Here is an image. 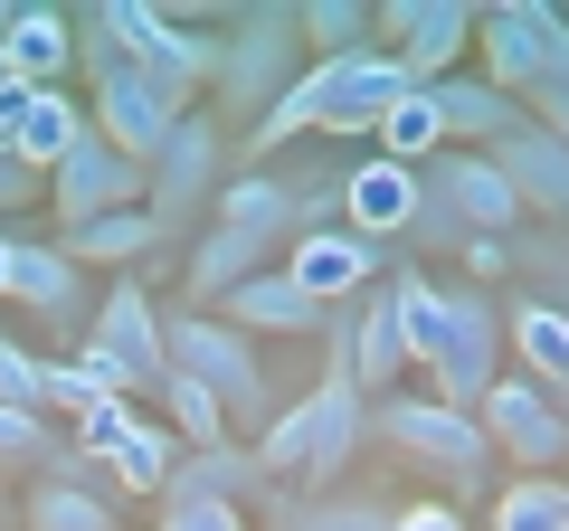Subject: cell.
Returning a JSON list of instances; mask_svg holds the SVG:
<instances>
[{
	"label": "cell",
	"mask_w": 569,
	"mask_h": 531,
	"mask_svg": "<svg viewBox=\"0 0 569 531\" xmlns=\"http://www.w3.org/2000/svg\"><path fill=\"white\" fill-rule=\"evenodd\" d=\"M389 294H399L408 370H427L447 409H475V399L503 380V304H493L485 285L427 275V266H389Z\"/></svg>",
	"instance_id": "1"
},
{
	"label": "cell",
	"mask_w": 569,
	"mask_h": 531,
	"mask_svg": "<svg viewBox=\"0 0 569 531\" xmlns=\"http://www.w3.org/2000/svg\"><path fill=\"white\" fill-rule=\"evenodd\" d=\"M77 58H86V86H96V133L123 152V162H142V171H152V162H162V143L181 133V114H190V104L171 96V86H152V77H142V67L123 58L114 39H104V20H96V10L77 20Z\"/></svg>",
	"instance_id": "2"
},
{
	"label": "cell",
	"mask_w": 569,
	"mask_h": 531,
	"mask_svg": "<svg viewBox=\"0 0 569 531\" xmlns=\"http://www.w3.org/2000/svg\"><path fill=\"white\" fill-rule=\"evenodd\" d=\"M305 67L313 58H305V20H295V10H238V20H219V86H209V114L219 123L228 114L257 123Z\"/></svg>",
	"instance_id": "3"
},
{
	"label": "cell",
	"mask_w": 569,
	"mask_h": 531,
	"mask_svg": "<svg viewBox=\"0 0 569 531\" xmlns=\"http://www.w3.org/2000/svg\"><path fill=\"white\" fill-rule=\"evenodd\" d=\"M162 361L181 370V380H200L209 399L228 409V428H266V361H257V342H247L228 313H162Z\"/></svg>",
	"instance_id": "4"
},
{
	"label": "cell",
	"mask_w": 569,
	"mask_h": 531,
	"mask_svg": "<svg viewBox=\"0 0 569 531\" xmlns=\"http://www.w3.org/2000/svg\"><path fill=\"white\" fill-rule=\"evenodd\" d=\"M96 20L142 77L171 86L181 104L200 96V86H219V20H181V10H152V0H104Z\"/></svg>",
	"instance_id": "5"
},
{
	"label": "cell",
	"mask_w": 569,
	"mask_h": 531,
	"mask_svg": "<svg viewBox=\"0 0 569 531\" xmlns=\"http://www.w3.org/2000/svg\"><path fill=\"white\" fill-rule=\"evenodd\" d=\"M418 228H437V238H512V228H522V200H512V181L485 152L447 143L418 171Z\"/></svg>",
	"instance_id": "6"
},
{
	"label": "cell",
	"mask_w": 569,
	"mask_h": 531,
	"mask_svg": "<svg viewBox=\"0 0 569 531\" xmlns=\"http://www.w3.org/2000/svg\"><path fill=\"white\" fill-rule=\"evenodd\" d=\"M77 455H96V474L114 493H152L162 503L171 465H181V437H171V418H142L133 399H96L77 418Z\"/></svg>",
	"instance_id": "7"
},
{
	"label": "cell",
	"mask_w": 569,
	"mask_h": 531,
	"mask_svg": "<svg viewBox=\"0 0 569 531\" xmlns=\"http://www.w3.org/2000/svg\"><path fill=\"white\" fill-rule=\"evenodd\" d=\"M219 190H228V133H219V114H200L190 104L181 114V133L162 143V162H152V219H162V238L171 228H190V219H209L219 209Z\"/></svg>",
	"instance_id": "8"
},
{
	"label": "cell",
	"mask_w": 569,
	"mask_h": 531,
	"mask_svg": "<svg viewBox=\"0 0 569 531\" xmlns=\"http://www.w3.org/2000/svg\"><path fill=\"white\" fill-rule=\"evenodd\" d=\"M370 437H389L399 455H418V465H437L447 484H475L485 474V428H475V409H447V399H380L370 409Z\"/></svg>",
	"instance_id": "9"
},
{
	"label": "cell",
	"mask_w": 569,
	"mask_h": 531,
	"mask_svg": "<svg viewBox=\"0 0 569 531\" xmlns=\"http://www.w3.org/2000/svg\"><path fill=\"white\" fill-rule=\"evenodd\" d=\"M475 428H485V447H503L522 474L569 465V409L550 399V389H531L522 370H503V380L475 399Z\"/></svg>",
	"instance_id": "10"
},
{
	"label": "cell",
	"mask_w": 569,
	"mask_h": 531,
	"mask_svg": "<svg viewBox=\"0 0 569 531\" xmlns=\"http://www.w3.org/2000/svg\"><path fill=\"white\" fill-rule=\"evenodd\" d=\"M152 200V171L142 162H123L104 133H86L77 152H67L58 171H48V219H67V228H86V219H114V209H142Z\"/></svg>",
	"instance_id": "11"
},
{
	"label": "cell",
	"mask_w": 569,
	"mask_h": 531,
	"mask_svg": "<svg viewBox=\"0 0 569 531\" xmlns=\"http://www.w3.org/2000/svg\"><path fill=\"white\" fill-rule=\"evenodd\" d=\"M361 437H370L361 380H351V370H323L313 399H305V474H295V484H305V493H332V484L351 474V455H361Z\"/></svg>",
	"instance_id": "12"
},
{
	"label": "cell",
	"mask_w": 569,
	"mask_h": 531,
	"mask_svg": "<svg viewBox=\"0 0 569 531\" xmlns=\"http://www.w3.org/2000/svg\"><path fill=\"white\" fill-rule=\"evenodd\" d=\"M86 342H96L104 361L133 380V399L171 380V361H162V304L142 294V275H114V285H104V304H96V323H86Z\"/></svg>",
	"instance_id": "13"
},
{
	"label": "cell",
	"mask_w": 569,
	"mask_h": 531,
	"mask_svg": "<svg viewBox=\"0 0 569 531\" xmlns=\"http://www.w3.org/2000/svg\"><path fill=\"white\" fill-rule=\"evenodd\" d=\"M475 48H485L475 77H485L493 96H541V77H550V10H541V0L475 10Z\"/></svg>",
	"instance_id": "14"
},
{
	"label": "cell",
	"mask_w": 569,
	"mask_h": 531,
	"mask_svg": "<svg viewBox=\"0 0 569 531\" xmlns=\"http://www.w3.org/2000/svg\"><path fill=\"white\" fill-rule=\"evenodd\" d=\"M380 48L418 86H437L475 48V10H456V0H389V10H380Z\"/></svg>",
	"instance_id": "15"
},
{
	"label": "cell",
	"mask_w": 569,
	"mask_h": 531,
	"mask_svg": "<svg viewBox=\"0 0 569 531\" xmlns=\"http://www.w3.org/2000/svg\"><path fill=\"white\" fill-rule=\"evenodd\" d=\"M485 162L512 181V200H522V219H569V152L550 143V123L512 114L503 133L485 143Z\"/></svg>",
	"instance_id": "16"
},
{
	"label": "cell",
	"mask_w": 569,
	"mask_h": 531,
	"mask_svg": "<svg viewBox=\"0 0 569 531\" xmlns=\"http://www.w3.org/2000/svg\"><path fill=\"white\" fill-rule=\"evenodd\" d=\"M380 275H389V266H380V247H370V238H351V228H323V238H295V247H284V285H295V294H313L323 313L342 304V294L361 304V294L380 285Z\"/></svg>",
	"instance_id": "17"
},
{
	"label": "cell",
	"mask_w": 569,
	"mask_h": 531,
	"mask_svg": "<svg viewBox=\"0 0 569 531\" xmlns=\"http://www.w3.org/2000/svg\"><path fill=\"white\" fill-rule=\"evenodd\" d=\"M323 332H332V370H351V380H361V399H370V389H389V380L408 370V332H399V294H389V275L351 304V323H323Z\"/></svg>",
	"instance_id": "18"
},
{
	"label": "cell",
	"mask_w": 569,
	"mask_h": 531,
	"mask_svg": "<svg viewBox=\"0 0 569 531\" xmlns=\"http://www.w3.org/2000/svg\"><path fill=\"white\" fill-rule=\"evenodd\" d=\"M86 294L96 285H86V266L67 257V238H10V304H29L39 323L67 332L86 313Z\"/></svg>",
	"instance_id": "19"
},
{
	"label": "cell",
	"mask_w": 569,
	"mask_h": 531,
	"mask_svg": "<svg viewBox=\"0 0 569 531\" xmlns=\"http://www.w3.org/2000/svg\"><path fill=\"white\" fill-rule=\"evenodd\" d=\"M0 409H29V418H86L96 389L77 380V361H39L29 342L0 332Z\"/></svg>",
	"instance_id": "20"
},
{
	"label": "cell",
	"mask_w": 569,
	"mask_h": 531,
	"mask_svg": "<svg viewBox=\"0 0 569 531\" xmlns=\"http://www.w3.org/2000/svg\"><path fill=\"white\" fill-rule=\"evenodd\" d=\"M503 342H512V370H522L531 389H550L569 409V304H550V294H522V304L503 313Z\"/></svg>",
	"instance_id": "21"
},
{
	"label": "cell",
	"mask_w": 569,
	"mask_h": 531,
	"mask_svg": "<svg viewBox=\"0 0 569 531\" xmlns=\"http://www.w3.org/2000/svg\"><path fill=\"white\" fill-rule=\"evenodd\" d=\"M342 219H351V238H399V228H418V171H399V162H380L370 152L361 171H342Z\"/></svg>",
	"instance_id": "22"
},
{
	"label": "cell",
	"mask_w": 569,
	"mask_h": 531,
	"mask_svg": "<svg viewBox=\"0 0 569 531\" xmlns=\"http://www.w3.org/2000/svg\"><path fill=\"white\" fill-rule=\"evenodd\" d=\"M0 67L20 86H67V67H77V20L67 10H10V39H0Z\"/></svg>",
	"instance_id": "23"
},
{
	"label": "cell",
	"mask_w": 569,
	"mask_h": 531,
	"mask_svg": "<svg viewBox=\"0 0 569 531\" xmlns=\"http://www.w3.org/2000/svg\"><path fill=\"white\" fill-rule=\"evenodd\" d=\"M266 266H276V247H266V238H238V228L209 219L200 238H190V294H200V313H219L247 275H266Z\"/></svg>",
	"instance_id": "24"
},
{
	"label": "cell",
	"mask_w": 569,
	"mask_h": 531,
	"mask_svg": "<svg viewBox=\"0 0 569 531\" xmlns=\"http://www.w3.org/2000/svg\"><path fill=\"white\" fill-rule=\"evenodd\" d=\"M219 228H238V238H266V247H295V181H276V171H228L219 209H209Z\"/></svg>",
	"instance_id": "25"
},
{
	"label": "cell",
	"mask_w": 569,
	"mask_h": 531,
	"mask_svg": "<svg viewBox=\"0 0 569 531\" xmlns=\"http://www.w3.org/2000/svg\"><path fill=\"white\" fill-rule=\"evenodd\" d=\"M171 493H209V503H266V465H257V447H238V437H228V447H200V455H181V465H171V484H162V503Z\"/></svg>",
	"instance_id": "26"
},
{
	"label": "cell",
	"mask_w": 569,
	"mask_h": 531,
	"mask_svg": "<svg viewBox=\"0 0 569 531\" xmlns=\"http://www.w3.org/2000/svg\"><path fill=\"white\" fill-rule=\"evenodd\" d=\"M219 313H228V323L247 332V342H257V332H323V323H332V313L313 304V294H295V285H284V266H266V275H247V285L228 294Z\"/></svg>",
	"instance_id": "27"
},
{
	"label": "cell",
	"mask_w": 569,
	"mask_h": 531,
	"mask_svg": "<svg viewBox=\"0 0 569 531\" xmlns=\"http://www.w3.org/2000/svg\"><path fill=\"white\" fill-rule=\"evenodd\" d=\"M427 96H437V123H447V143H456V152H485L493 133H503V123L522 114V104H512V96H493L485 77H437Z\"/></svg>",
	"instance_id": "28"
},
{
	"label": "cell",
	"mask_w": 569,
	"mask_h": 531,
	"mask_svg": "<svg viewBox=\"0 0 569 531\" xmlns=\"http://www.w3.org/2000/svg\"><path fill=\"white\" fill-rule=\"evenodd\" d=\"M152 247H162V219H152V209H114V219L67 228V257H77V266H114V275H133Z\"/></svg>",
	"instance_id": "29"
},
{
	"label": "cell",
	"mask_w": 569,
	"mask_h": 531,
	"mask_svg": "<svg viewBox=\"0 0 569 531\" xmlns=\"http://www.w3.org/2000/svg\"><path fill=\"white\" fill-rule=\"evenodd\" d=\"M86 133H96V114H86V104L67 96V86H48V96L29 104V133H20V162H29V171H39V181H48V171H58L67 152L86 143Z\"/></svg>",
	"instance_id": "30"
},
{
	"label": "cell",
	"mask_w": 569,
	"mask_h": 531,
	"mask_svg": "<svg viewBox=\"0 0 569 531\" xmlns=\"http://www.w3.org/2000/svg\"><path fill=\"white\" fill-rule=\"evenodd\" d=\"M29 531H114V493L104 484H58V474H39L20 503Z\"/></svg>",
	"instance_id": "31"
},
{
	"label": "cell",
	"mask_w": 569,
	"mask_h": 531,
	"mask_svg": "<svg viewBox=\"0 0 569 531\" xmlns=\"http://www.w3.org/2000/svg\"><path fill=\"white\" fill-rule=\"evenodd\" d=\"M370 143H380V162H399V171H427L437 152H447V123H437V96H427V86H418V96H399V104L380 114V133H370Z\"/></svg>",
	"instance_id": "32"
},
{
	"label": "cell",
	"mask_w": 569,
	"mask_h": 531,
	"mask_svg": "<svg viewBox=\"0 0 569 531\" xmlns=\"http://www.w3.org/2000/svg\"><path fill=\"white\" fill-rule=\"evenodd\" d=\"M276 531H389V512L370 493H266Z\"/></svg>",
	"instance_id": "33"
},
{
	"label": "cell",
	"mask_w": 569,
	"mask_h": 531,
	"mask_svg": "<svg viewBox=\"0 0 569 531\" xmlns=\"http://www.w3.org/2000/svg\"><path fill=\"white\" fill-rule=\"evenodd\" d=\"M295 20H305V58L380 48V10H370V0H313V10H295Z\"/></svg>",
	"instance_id": "34"
},
{
	"label": "cell",
	"mask_w": 569,
	"mask_h": 531,
	"mask_svg": "<svg viewBox=\"0 0 569 531\" xmlns=\"http://www.w3.org/2000/svg\"><path fill=\"white\" fill-rule=\"evenodd\" d=\"M162 418H171V437H181V455H200V447H228V437H238V428H228V409L209 399L200 380H181V370L162 380Z\"/></svg>",
	"instance_id": "35"
},
{
	"label": "cell",
	"mask_w": 569,
	"mask_h": 531,
	"mask_svg": "<svg viewBox=\"0 0 569 531\" xmlns=\"http://www.w3.org/2000/svg\"><path fill=\"white\" fill-rule=\"evenodd\" d=\"M485 531H569V512H560V474H512Z\"/></svg>",
	"instance_id": "36"
},
{
	"label": "cell",
	"mask_w": 569,
	"mask_h": 531,
	"mask_svg": "<svg viewBox=\"0 0 569 531\" xmlns=\"http://www.w3.org/2000/svg\"><path fill=\"white\" fill-rule=\"evenodd\" d=\"M152 531H257L247 522V503H209V493H171L162 503V522Z\"/></svg>",
	"instance_id": "37"
},
{
	"label": "cell",
	"mask_w": 569,
	"mask_h": 531,
	"mask_svg": "<svg viewBox=\"0 0 569 531\" xmlns=\"http://www.w3.org/2000/svg\"><path fill=\"white\" fill-rule=\"evenodd\" d=\"M48 418H29V409H0V465H48Z\"/></svg>",
	"instance_id": "38"
},
{
	"label": "cell",
	"mask_w": 569,
	"mask_h": 531,
	"mask_svg": "<svg viewBox=\"0 0 569 531\" xmlns=\"http://www.w3.org/2000/svg\"><path fill=\"white\" fill-rule=\"evenodd\" d=\"M29 104H39V86H20V77H0V152L20 162V133H29Z\"/></svg>",
	"instance_id": "39"
},
{
	"label": "cell",
	"mask_w": 569,
	"mask_h": 531,
	"mask_svg": "<svg viewBox=\"0 0 569 531\" xmlns=\"http://www.w3.org/2000/svg\"><path fill=\"white\" fill-rule=\"evenodd\" d=\"M29 200H48V181H39L29 162H10V152H0V219H20Z\"/></svg>",
	"instance_id": "40"
},
{
	"label": "cell",
	"mask_w": 569,
	"mask_h": 531,
	"mask_svg": "<svg viewBox=\"0 0 569 531\" xmlns=\"http://www.w3.org/2000/svg\"><path fill=\"white\" fill-rule=\"evenodd\" d=\"M389 531H475L456 503H408V512H389Z\"/></svg>",
	"instance_id": "41"
},
{
	"label": "cell",
	"mask_w": 569,
	"mask_h": 531,
	"mask_svg": "<svg viewBox=\"0 0 569 531\" xmlns=\"http://www.w3.org/2000/svg\"><path fill=\"white\" fill-rule=\"evenodd\" d=\"M531 123H550V143L569 152V96H560V86H541V96H531Z\"/></svg>",
	"instance_id": "42"
},
{
	"label": "cell",
	"mask_w": 569,
	"mask_h": 531,
	"mask_svg": "<svg viewBox=\"0 0 569 531\" xmlns=\"http://www.w3.org/2000/svg\"><path fill=\"white\" fill-rule=\"evenodd\" d=\"M541 86H560V96H569V20H560V10H550V77Z\"/></svg>",
	"instance_id": "43"
},
{
	"label": "cell",
	"mask_w": 569,
	"mask_h": 531,
	"mask_svg": "<svg viewBox=\"0 0 569 531\" xmlns=\"http://www.w3.org/2000/svg\"><path fill=\"white\" fill-rule=\"evenodd\" d=\"M0 294H10V228H0Z\"/></svg>",
	"instance_id": "44"
},
{
	"label": "cell",
	"mask_w": 569,
	"mask_h": 531,
	"mask_svg": "<svg viewBox=\"0 0 569 531\" xmlns=\"http://www.w3.org/2000/svg\"><path fill=\"white\" fill-rule=\"evenodd\" d=\"M560 512H569V474H560Z\"/></svg>",
	"instance_id": "45"
}]
</instances>
